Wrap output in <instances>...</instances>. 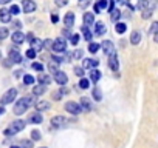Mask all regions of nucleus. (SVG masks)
<instances>
[{
	"instance_id": "obj_1",
	"label": "nucleus",
	"mask_w": 158,
	"mask_h": 148,
	"mask_svg": "<svg viewBox=\"0 0 158 148\" xmlns=\"http://www.w3.org/2000/svg\"><path fill=\"white\" fill-rule=\"evenodd\" d=\"M33 103H34L33 97H30V96L22 97V99H20V100H17V102H16V105H14V114H17V116L23 114V113L27 111V108H28V107H31Z\"/></svg>"
},
{
	"instance_id": "obj_2",
	"label": "nucleus",
	"mask_w": 158,
	"mask_h": 148,
	"mask_svg": "<svg viewBox=\"0 0 158 148\" xmlns=\"http://www.w3.org/2000/svg\"><path fill=\"white\" fill-rule=\"evenodd\" d=\"M25 125H27V123H25L23 120H14V122L10 125V128L5 130V136L10 137V136H14L16 133H20V131L25 128Z\"/></svg>"
},
{
	"instance_id": "obj_3",
	"label": "nucleus",
	"mask_w": 158,
	"mask_h": 148,
	"mask_svg": "<svg viewBox=\"0 0 158 148\" xmlns=\"http://www.w3.org/2000/svg\"><path fill=\"white\" fill-rule=\"evenodd\" d=\"M16 96H17V90H16V88H11V90H8V91L2 96V99H0V103H2V105H8V103L14 102Z\"/></svg>"
},
{
	"instance_id": "obj_4",
	"label": "nucleus",
	"mask_w": 158,
	"mask_h": 148,
	"mask_svg": "<svg viewBox=\"0 0 158 148\" xmlns=\"http://www.w3.org/2000/svg\"><path fill=\"white\" fill-rule=\"evenodd\" d=\"M51 49L54 51V53H59V54H64L65 51H67V43H65V40L64 39H56L54 42H53V46H51Z\"/></svg>"
},
{
	"instance_id": "obj_5",
	"label": "nucleus",
	"mask_w": 158,
	"mask_h": 148,
	"mask_svg": "<svg viewBox=\"0 0 158 148\" xmlns=\"http://www.w3.org/2000/svg\"><path fill=\"white\" fill-rule=\"evenodd\" d=\"M65 110H67L70 114H73V116H77V114L82 113L81 105L76 103V102H67V103H65Z\"/></svg>"
},
{
	"instance_id": "obj_6",
	"label": "nucleus",
	"mask_w": 158,
	"mask_h": 148,
	"mask_svg": "<svg viewBox=\"0 0 158 148\" xmlns=\"http://www.w3.org/2000/svg\"><path fill=\"white\" fill-rule=\"evenodd\" d=\"M68 123H70V120H67L64 116H54V117L51 119L53 128H64V127H67Z\"/></svg>"
},
{
	"instance_id": "obj_7",
	"label": "nucleus",
	"mask_w": 158,
	"mask_h": 148,
	"mask_svg": "<svg viewBox=\"0 0 158 148\" xmlns=\"http://www.w3.org/2000/svg\"><path fill=\"white\" fill-rule=\"evenodd\" d=\"M8 59H10L13 63H22V56H20V53H19L17 48H11V49H10Z\"/></svg>"
},
{
	"instance_id": "obj_8",
	"label": "nucleus",
	"mask_w": 158,
	"mask_h": 148,
	"mask_svg": "<svg viewBox=\"0 0 158 148\" xmlns=\"http://www.w3.org/2000/svg\"><path fill=\"white\" fill-rule=\"evenodd\" d=\"M22 8H23V13L30 14V13L36 11V3L33 0H22Z\"/></svg>"
},
{
	"instance_id": "obj_9",
	"label": "nucleus",
	"mask_w": 158,
	"mask_h": 148,
	"mask_svg": "<svg viewBox=\"0 0 158 148\" xmlns=\"http://www.w3.org/2000/svg\"><path fill=\"white\" fill-rule=\"evenodd\" d=\"M101 48L104 49V53H106L107 56L115 54V46H113V42H110V40H104V42L101 43Z\"/></svg>"
},
{
	"instance_id": "obj_10",
	"label": "nucleus",
	"mask_w": 158,
	"mask_h": 148,
	"mask_svg": "<svg viewBox=\"0 0 158 148\" xmlns=\"http://www.w3.org/2000/svg\"><path fill=\"white\" fill-rule=\"evenodd\" d=\"M54 80H56V84L57 85H65L67 82H68V77H67V74L64 72V71H57L56 74H54Z\"/></svg>"
},
{
	"instance_id": "obj_11",
	"label": "nucleus",
	"mask_w": 158,
	"mask_h": 148,
	"mask_svg": "<svg viewBox=\"0 0 158 148\" xmlns=\"http://www.w3.org/2000/svg\"><path fill=\"white\" fill-rule=\"evenodd\" d=\"M109 66H110L113 71H118V68H119V62H118V56H116V54L109 56Z\"/></svg>"
},
{
	"instance_id": "obj_12",
	"label": "nucleus",
	"mask_w": 158,
	"mask_h": 148,
	"mask_svg": "<svg viewBox=\"0 0 158 148\" xmlns=\"http://www.w3.org/2000/svg\"><path fill=\"white\" fill-rule=\"evenodd\" d=\"M0 20H2L3 23H10L11 22V13H10V10H5V8L0 10Z\"/></svg>"
},
{
	"instance_id": "obj_13",
	"label": "nucleus",
	"mask_w": 158,
	"mask_h": 148,
	"mask_svg": "<svg viewBox=\"0 0 158 148\" xmlns=\"http://www.w3.org/2000/svg\"><path fill=\"white\" fill-rule=\"evenodd\" d=\"M95 25V14L93 13H85L84 14V26H92Z\"/></svg>"
},
{
	"instance_id": "obj_14",
	"label": "nucleus",
	"mask_w": 158,
	"mask_h": 148,
	"mask_svg": "<svg viewBox=\"0 0 158 148\" xmlns=\"http://www.w3.org/2000/svg\"><path fill=\"white\" fill-rule=\"evenodd\" d=\"M28 122L30 123H33V125H37V123H42V114L39 113V111H36V113H33L30 117H28Z\"/></svg>"
},
{
	"instance_id": "obj_15",
	"label": "nucleus",
	"mask_w": 158,
	"mask_h": 148,
	"mask_svg": "<svg viewBox=\"0 0 158 148\" xmlns=\"http://www.w3.org/2000/svg\"><path fill=\"white\" fill-rule=\"evenodd\" d=\"M13 42L16 43V45H20V43H23L25 42V34L23 33H20V31H16L14 34H13Z\"/></svg>"
},
{
	"instance_id": "obj_16",
	"label": "nucleus",
	"mask_w": 158,
	"mask_h": 148,
	"mask_svg": "<svg viewBox=\"0 0 158 148\" xmlns=\"http://www.w3.org/2000/svg\"><path fill=\"white\" fill-rule=\"evenodd\" d=\"M37 80H39V85H44V87H48L51 84V77L48 76V74H39Z\"/></svg>"
},
{
	"instance_id": "obj_17",
	"label": "nucleus",
	"mask_w": 158,
	"mask_h": 148,
	"mask_svg": "<svg viewBox=\"0 0 158 148\" xmlns=\"http://www.w3.org/2000/svg\"><path fill=\"white\" fill-rule=\"evenodd\" d=\"M106 8H109V2H107V0H99V2L93 6V11L96 14H99V11L101 10H106Z\"/></svg>"
},
{
	"instance_id": "obj_18",
	"label": "nucleus",
	"mask_w": 158,
	"mask_h": 148,
	"mask_svg": "<svg viewBox=\"0 0 158 148\" xmlns=\"http://www.w3.org/2000/svg\"><path fill=\"white\" fill-rule=\"evenodd\" d=\"M99 65V62L98 60H95V59H84V62H82V68L85 69V68H96Z\"/></svg>"
},
{
	"instance_id": "obj_19",
	"label": "nucleus",
	"mask_w": 158,
	"mask_h": 148,
	"mask_svg": "<svg viewBox=\"0 0 158 148\" xmlns=\"http://www.w3.org/2000/svg\"><path fill=\"white\" fill-rule=\"evenodd\" d=\"M50 102H47V100H39L37 103H36V108H37V111L40 113V111H47V110H50Z\"/></svg>"
},
{
	"instance_id": "obj_20",
	"label": "nucleus",
	"mask_w": 158,
	"mask_h": 148,
	"mask_svg": "<svg viewBox=\"0 0 158 148\" xmlns=\"http://www.w3.org/2000/svg\"><path fill=\"white\" fill-rule=\"evenodd\" d=\"M64 23H65L67 28L73 26V23H74V14L73 13H67V16L64 17Z\"/></svg>"
},
{
	"instance_id": "obj_21",
	"label": "nucleus",
	"mask_w": 158,
	"mask_h": 148,
	"mask_svg": "<svg viewBox=\"0 0 158 148\" xmlns=\"http://www.w3.org/2000/svg\"><path fill=\"white\" fill-rule=\"evenodd\" d=\"M42 48H44V42H40L39 39H33V40H31V49H34V51L37 53V51H40Z\"/></svg>"
},
{
	"instance_id": "obj_22",
	"label": "nucleus",
	"mask_w": 158,
	"mask_h": 148,
	"mask_svg": "<svg viewBox=\"0 0 158 148\" xmlns=\"http://www.w3.org/2000/svg\"><path fill=\"white\" fill-rule=\"evenodd\" d=\"M106 33V25L102 23V22H98L96 25H95V34L96 36H102Z\"/></svg>"
},
{
	"instance_id": "obj_23",
	"label": "nucleus",
	"mask_w": 158,
	"mask_h": 148,
	"mask_svg": "<svg viewBox=\"0 0 158 148\" xmlns=\"http://www.w3.org/2000/svg\"><path fill=\"white\" fill-rule=\"evenodd\" d=\"M81 108H82V111H92V103L89 102L87 97L81 99Z\"/></svg>"
},
{
	"instance_id": "obj_24",
	"label": "nucleus",
	"mask_w": 158,
	"mask_h": 148,
	"mask_svg": "<svg viewBox=\"0 0 158 148\" xmlns=\"http://www.w3.org/2000/svg\"><path fill=\"white\" fill-rule=\"evenodd\" d=\"M99 79H101V72H99L98 69H92V72H90V80L95 82V84H98Z\"/></svg>"
},
{
	"instance_id": "obj_25",
	"label": "nucleus",
	"mask_w": 158,
	"mask_h": 148,
	"mask_svg": "<svg viewBox=\"0 0 158 148\" xmlns=\"http://www.w3.org/2000/svg\"><path fill=\"white\" fill-rule=\"evenodd\" d=\"M139 40H141V34H139L138 31H133V33L130 34V42H132L133 45H138Z\"/></svg>"
},
{
	"instance_id": "obj_26",
	"label": "nucleus",
	"mask_w": 158,
	"mask_h": 148,
	"mask_svg": "<svg viewBox=\"0 0 158 148\" xmlns=\"http://www.w3.org/2000/svg\"><path fill=\"white\" fill-rule=\"evenodd\" d=\"M45 91H47V87H44V85H37V87L33 88V94H34V96H40V94H44Z\"/></svg>"
},
{
	"instance_id": "obj_27",
	"label": "nucleus",
	"mask_w": 158,
	"mask_h": 148,
	"mask_svg": "<svg viewBox=\"0 0 158 148\" xmlns=\"http://www.w3.org/2000/svg\"><path fill=\"white\" fill-rule=\"evenodd\" d=\"M115 29H116V33H118V34H124V33H126V29H127V25H126V23H123V22H118V23H116V26H115Z\"/></svg>"
},
{
	"instance_id": "obj_28",
	"label": "nucleus",
	"mask_w": 158,
	"mask_h": 148,
	"mask_svg": "<svg viewBox=\"0 0 158 148\" xmlns=\"http://www.w3.org/2000/svg\"><path fill=\"white\" fill-rule=\"evenodd\" d=\"M81 31H82V36H84V39L90 42V40H92V37H93L92 31H90V29H89L87 26H82V29H81Z\"/></svg>"
},
{
	"instance_id": "obj_29",
	"label": "nucleus",
	"mask_w": 158,
	"mask_h": 148,
	"mask_svg": "<svg viewBox=\"0 0 158 148\" xmlns=\"http://www.w3.org/2000/svg\"><path fill=\"white\" fill-rule=\"evenodd\" d=\"M93 97H95L96 102L102 100V93H101V88H99V87H95V88H93Z\"/></svg>"
},
{
	"instance_id": "obj_30",
	"label": "nucleus",
	"mask_w": 158,
	"mask_h": 148,
	"mask_svg": "<svg viewBox=\"0 0 158 148\" xmlns=\"http://www.w3.org/2000/svg\"><path fill=\"white\" fill-rule=\"evenodd\" d=\"M138 10H141V11L149 10V0H139L138 2Z\"/></svg>"
},
{
	"instance_id": "obj_31",
	"label": "nucleus",
	"mask_w": 158,
	"mask_h": 148,
	"mask_svg": "<svg viewBox=\"0 0 158 148\" xmlns=\"http://www.w3.org/2000/svg\"><path fill=\"white\" fill-rule=\"evenodd\" d=\"M119 17H121V10H113L112 14H110V19H112L113 22H116Z\"/></svg>"
},
{
	"instance_id": "obj_32",
	"label": "nucleus",
	"mask_w": 158,
	"mask_h": 148,
	"mask_svg": "<svg viewBox=\"0 0 158 148\" xmlns=\"http://www.w3.org/2000/svg\"><path fill=\"white\" fill-rule=\"evenodd\" d=\"M65 93H67V90H65V88H62L60 91H54V93H53V99H54V100H60L62 94H65Z\"/></svg>"
},
{
	"instance_id": "obj_33",
	"label": "nucleus",
	"mask_w": 158,
	"mask_h": 148,
	"mask_svg": "<svg viewBox=\"0 0 158 148\" xmlns=\"http://www.w3.org/2000/svg\"><path fill=\"white\" fill-rule=\"evenodd\" d=\"M99 46H101V45H98V43H93V42H92V43L89 45V51H90L92 54H95V53L99 49Z\"/></svg>"
},
{
	"instance_id": "obj_34",
	"label": "nucleus",
	"mask_w": 158,
	"mask_h": 148,
	"mask_svg": "<svg viewBox=\"0 0 158 148\" xmlns=\"http://www.w3.org/2000/svg\"><path fill=\"white\" fill-rule=\"evenodd\" d=\"M57 65H59V63H56V62H51V63H50V66H48V68H50V72H51V74H56V72L59 71Z\"/></svg>"
},
{
	"instance_id": "obj_35",
	"label": "nucleus",
	"mask_w": 158,
	"mask_h": 148,
	"mask_svg": "<svg viewBox=\"0 0 158 148\" xmlns=\"http://www.w3.org/2000/svg\"><path fill=\"white\" fill-rule=\"evenodd\" d=\"M8 29L6 28H0V42H2V40H5L6 37H8Z\"/></svg>"
},
{
	"instance_id": "obj_36",
	"label": "nucleus",
	"mask_w": 158,
	"mask_h": 148,
	"mask_svg": "<svg viewBox=\"0 0 158 148\" xmlns=\"http://www.w3.org/2000/svg\"><path fill=\"white\" fill-rule=\"evenodd\" d=\"M92 3V0H79V2H77V5H79V8H87L89 5Z\"/></svg>"
},
{
	"instance_id": "obj_37",
	"label": "nucleus",
	"mask_w": 158,
	"mask_h": 148,
	"mask_svg": "<svg viewBox=\"0 0 158 148\" xmlns=\"http://www.w3.org/2000/svg\"><path fill=\"white\" fill-rule=\"evenodd\" d=\"M74 74L77 77H84V68L82 66H76L74 68Z\"/></svg>"
},
{
	"instance_id": "obj_38",
	"label": "nucleus",
	"mask_w": 158,
	"mask_h": 148,
	"mask_svg": "<svg viewBox=\"0 0 158 148\" xmlns=\"http://www.w3.org/2000/svg\"><path fill=\"white\" fill-rule=\"evenodd\" d=\"M23 84H25V85H31V84H34V77L30 76V74H27V76L23 77Z\"/></svg>"
},
{
	"instance_id": "obj_39",
	"label": "nucleus",
	"mask_w": 158,
	"mask_h": 148,
	"mask_svg": "<svg viewBox=\"0 0 158 148\" xmlns=\"http://www.w3.org/2000/svg\"><path fill=\"white\" fill-rule=\"evenodd\" d=\"M10 13H11V16H17V14H20V8L17 5H13L10 8Z\"/></svg>"
},
{
	"instance_id": "obj_40",
	"label": "nucleus",
	"mask_w": 158,
	"mask_h": 148,
	"mask_svg": "<svg viewBox=\"0 0 158 148\" xmlns=\"http://www.w3.org/2000/svg\"><path fill=\"white\" fill-rule=\"evenodd\" d=\"M89 85H90L89 79H81V82H79V87H81L82 90H87V88H89Z\"/></svg>"
},
{
	"instance_id": "obj_41",
	"label": "nucleus",
	"mask_w": 158,
	"mask_h": 148,
	"mask_svg": "<svg viewBox=\"0 0 158 148\" xmlns=\"http://www.w3.org/2000/svg\"><path fill=\"white\" fill-rule=\"evenodd\" d=\"M31 139H33V140H40V131L33 130V131H31Z\"/></svg>"
},
{
	"instance_id": "obj_42",
	"label": "nucleus",
	"mask_w": 158,
	"mask_h": 148,
	"mask_svg": "<svg viewBox=\"0 0 158 148\" xmlns=\"http://www.w3.org/2000/svg\"><path fill=\"white\" fill-rule=\"evenodd\" d=\"M20 146L22 148H33V142L31 140H22L20 142Z\"/></svg>"
},
{
	"instance_id": "obj_43",
	"label": "nucleus",
	"mask_w": 158,
	"mask_h": 148,
	"mask_svg": "<svg viewBox=\"0 0 158 148\" xmlns=\"http://www.w3.org/2000/svg\"><path fill=\"white\" fill-rule=\"evenodd\" d=\"M70 42H71V45H77V42H79V36H77V34L70 36Z\"/></svg>"
},
{
	"instance_id": "obj_44",
	"label": "nucleus",
	"mask_w": 158,
	"mask_h": 148,
	"mask_svg": "<svg viewBox=\"0 0 158 148\" xmlns=\"http://www.w3.org/2000/svg\"><path fill=\"white\" fill-rule=\"evenodd\" d=\"M36 56H37V53H36L34 49H28V51H27V57H28V59H36Z\"/></svg>"
},
{
	"instance_id": "obj_45",
	"label": "nucleus",
	"mask_w": 158,
	"mask_h": 148,
	"mask_svg": "<svg viewBox=\"0 0 158 148\" xmlns=\"http://www.w3.org/2000/svg\"><path fill=\"white\" fill-rule=\"evenodd\" d=\"M31 66H33V69H36V71H44V65H42V63H37V62H34Z\"/></svg>"
},
{
	"instance_id": "obj_46",
	"label": "nucleus",
	"mask_w": 158,
	"mask_h": 148,
	"mask_svg": "<svg viewBox=\"0 0 158 148\" xmlns=\"http://www.w3.org/2000/svg\"><path fill=\"white\" fill-rule=\"evenodd\" d=\"M150 33L152 34H158V22H155V23H152V28H150Z\"/></svg>"
},
{
	"instance_id": "obj_47",
	"label": "nucleus",
	"mask_w": 158,
	"mask_h": 148,
	"mask_svg": "<svg viewBox=\"0 0 158 148\" xmlns=\"http://www.w3.org/2000/svg\"><path fill=\"white\" fill-rule=\"evenodd\" d=\"M54 3L60 8V6H65V5L68 3V0H54Z\"/></svg>"
},
{
	"instance_id": "obj_48",
	"label": "nucleus",
	"mask_w": 158,
	"mask_h": 148,
	"mask_svg": "<svg viewBox=\"0 0 158 148\" xmlns=\"http://www.w3.org/2000/svg\"><path fill=\"white\" fill-rule=\"evenodd\" d=\"M150 16H152V11H150V10H146V11H143V14H141L143 19H149Z\"/></svg>"
},
{
	"instance_id": "obj_49",
	"label": "nucleus",
	"mask_w": 158,
	"mask_h": 148,
	"mask_svg": "<svg viewBox=\"0 0 158 148\" xmlns=\"http://www.w3.org/2000/svg\"><path fill=\"white\" fill-rule=\"evenodd\" d=\"M82 54H84V53H82V49H77V51L73 54V59H81V57H82Z\"/></svg>"
},
{
	"instance_id": "obj_50",
	"label": "nucleus",
	"mask_w": 158,
	"mask_h": 148,
	"mask_svg": "<svg viewBox=\"0 0 158 148\" xmlns=\"http://www.w3.org/2000/svg\"><path fill=\"white\" fill-rule=\"evenodd\" d=\"M44 46H45V48H48V46H53V42H51L50 39H47V40L44 42Z\"/></svg>"
},
{
	"instance_id": "obj_51",
	"label": "nucleus",
	"mask_w": 158,
	"mask_h": 148,
	"mask_svg": "<svg viewBox=\"0 0 158 148\" xmlns=\"http://www.w3.org/2000/svg\"><path fill=\"white\" fill-rule=\"evenodd\" d=\"M3 65H5L6 68H8V66H11V65H13V62H11L10 59H6V60H3Z\"/></svg>"
},
{
	"instance_id": "obj_52",
	"label": "nucleus",
	"mask_w": 158,
	"mask_h": 148,
	"mask_svg": "<svg viewBox=\"0 0 158 148\" xmlns=\"http://www.w3.org/2000/svg\"><path fill=\"white\" fill-rule=\"evenodd\" d=\"M51 22H53V23H57V22H59V17H57V16H51Z\"/></svg>"
},
{
	"instance_id": "obj_53",
	"label": "nucleus",
	"mask_w": 158,
	"mask_h": 148,
	"mask_svg": "<svg viewBox=\"0 0 158 148\" xmlns=\"http://www.w3.org/2000/svg\"><path fill=\"white\" fill-rule=\"evenodd\" d=\"M11 0H0V5H6V3H10Z\"/></svg>"
},
{
	"instance_id": "obj_54",
	"label": "nucleus",
	"mask_w": 158,
	"mask_h": 148,
	"mask_svg": "<svg viewBox=\"0 0 158 148\" xmlns=\"http://www.w3.org/2000/svg\"><path fill=\"white\" fill-rule=\"evenodd\" d=\"M22 74H23L22 71H16V72H14V76H16V77H20V76H22Z\"/></svg>"
},
{
	"instance_id": "obj_55",
	"label": "nucleus",
	"mask_w": 158,
	"mask_h": 148,
	"mask_svg": "<svg viewBox=\"0 0 158 148\" xmlns=\"http://www.w3.org/2000/svg\"><path fill=\"white\" fill-rule=\"evenodd\" d=\"M27 37H28V40H30V42H31V40H33V39H36V37H34V36H33V33H30V34H28V36H27Z\"/></svg>"
},
{
	"instance_id": "obj_56",
	"label": "nucleus",
	"mask_w": 158,
	"mask_h": 148,
	"mask_svg": "<svg viewBox=\"0 0 158 148\" xmlns=\"http://www.w3.org/2000/svg\"><path fill=\"white\" fill-rule=\"evenodd\" d=\"M14 26H16V28H20V26H22V23H20V22H16V23H14Z\"/></svg>"
},
{
	"instance_id": "obj_57",
	"label": "nucleus",
	"mask_w": 158,
	"mask_h": 148,
	"mask_svg": "<svg viewBox=\"0 0 158 148\" xmlns=\"http://www.w3.org/2000/svg\"><path fill=\"white\" fill-rule=\"evenodd\" d=\"M3 113H5V108H2V107H0V116H2Z\"/></svg>"
},
{
	"instance_id": "obj_58",
	"label": "nucleus",
	"mask_w": 158,
	"mask_h": 148,
	"mask_svg": "<svg viewBox=\"0 0 158 148\" xmlns=\"http://www.w3.org/2000/svg\"><path fill=\"white\" fill-rule=\"evenodd\" d=\"M155 42H158V34H156V36H155Z\"/></svg>"
},
{
	"instance_id": "obj_59",
	"label": "nucleus",
	"mask_w": 158,
	"mask_h": 148,
	"mask_svg": "<svg viewBox=\"0 0 158 148\" xmlns=\"http://www.w3.org/2000/svg\"><path fill=\"white\" fill-rule=\"evenodd\" d=\"M11 148H20V146H16V145H13V146H11Z\"/></svg>"
},
{
	"instance_id": "obj_60",
	"label": "nucleus",
	"mask_w": 158,
	"mask_h": 148,
	"mask_svg": "<svg viewBox=\"0 0 158 148\" xmlns=\"http://www.w3.org/2000/svg\"><path fill=\"white\" fill-rule=\"evenodd\" d=\"M0 59H2V53H0Z\"/></svg>"
},
{
	"instance_id": "obj_61",
	"label": "nucleus",
	"mask_w": 158,
	"mask_h": 148,
	"mask_svg": "<svg viewBox=\"0 0 158 148\" xmlns=\"http://www.w3.org/2000/svg\"><path fill=\"white\" fill-rule=\"evenodd\" d=\"M40 148H47V146H40Z\"/></svg>"
},
{
	"instance_id": "obj_62",
	"label": "nucleus",
	"mask_w": 158,
	"mask_h": 148,
	"mask_svg": "<svg viewBox=\"0 0 158 148\" xmlns=\"http://www.w3.org/2000/svg\"><path fill=\"white\" fill-rule=\"evenodd\" d=\"M115 2H119V0H115Z\"/></svg>"
}]
</instances>
